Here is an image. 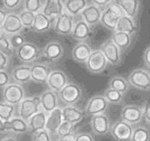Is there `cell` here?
<instances>
[{
	"instance_id": "1",
	"label": "cell",
	"mask_w": 150,
	"mask_h": 141,
	"mask_svg": "<svg viewBox=\"0 0 150 141\" xmlns=\"http://www.w3.org/2000/svg\"><path fill=\"white\" fill-rule=\"evenodd\" d=\"M122 16H124L122 9L117 1H112V4L103 11L100 23L108 30L114 32L116 30L118 21Z\"/></svg>"
},
{
	"instance_id": "2",
	"label": "cell",
	"mask_w": 150,
	"mask_h": 141,
	"mask_svg": "<svg viewBox=\"0 0 150 141\" xmlns=\"http://www.w3.org/2000/svg\"><path fill=\"white\" fill-rule=\"evenodd\" d=\"M82 96L83 90L81 86L74 82H69L58 93L59 100H61V102L64 104L65 106L75 105L76 103L80 101Z\"/></svg>"
},
{
	"instance_id": "3",
	"label": "cell",
	"mask_w": 150,
	"mask_h": 141,
	"mask_svg": "<svg viewBox=\"0 0 150 141\" xmlns=\"http://www.w3.org/2000/svg\"><path fill=\"white\" fill-rule=\"evenodd\" d=\"M41 111L40 97H27L25 98L18 105V117L25 121H28L33 115L37 114Z\"/></svg>"
},
{
	"instance_id": "4",
	"label": "cell",
	"mask_w": 150,
	"mask_h": 141,
	"mask_svg": "<svg viewBox=\"0 0 150 141\" xmlns=\"http://www.w3.org/2000/svg\"><path fill=\"white\" fill-rule=\"evenodd\" d=\"M130 86L142 91L150 90V73L144 68H136L133 70L129 76Z\"/></svg>"
},
{
	"instance_id": "5",
	"label": "cell",
	"mask_w": 150,
	"mask_h": 141,
	"mask_svg": "<svg viewBox=\"0 0 150 141\" xmlns=\"http://www.w3.org/2000/svg\"><path fill=\"white\" fill-rule=\"evenodd\" d=\"M108 64L109 63L100 48L92 50L91 56L85 63L87 69L92 74L102 73L107 68Z\"/></svg>"
},
{
	"instance_id": "6",
	"label": "cell",
	"mask_w": 150,
	"mask_h": 141,
	"mask_svg": "<svg viewBox=\"0 0 150 141\" xmlns=\"http://www.w3.org/2000/svg\"><path fill=\"white\" fill-rule=\"evenodd\" d=\"M4 102L11 104L18 105L25 99V91L23 87L18 83H10L3 90Z\"/></svg>"
},
{
	"instance_id": "7",
	"label": "cell",
	"mask_w": 150,
	"mask_h": 141,
	"mask_svg": "<svg viewBox=\"0 0 150 141\" xmlns=\"http://www.w3.org/2000/svg\"><path fill=\"white\" fill-rule=\"evenodd\" d=\"M121 120L131 125H136L143 119V106L136 104H127L122 107L120 111Z\"/></svg>"
},
{
	"instance_id": "8",
	"label": "cell",
	"mask_w": 150,
	"mask_h": 141,
	"mask_svg": "<svg viewBox=\"0 0 150 141\" xmlns=\"http://www.w3.org/2000/svg\"><path fill=\"white\" fill-rule=\"evenodd\" d=\"M18 60L24 63H32L37 61L41 54L40 48L32 42H25L16 50Z\"/></svg>"
},
{
	"instance_id": "9",
	"label": "cell",
	"mask_w": 150,
	"mask_h": 141,
	"mask_svg": "<svg viewBox=\"0 0 150 141\" xmlns=\"http://www.w3.org/2000/svg\"><path fill=\"white\" fill-rule=\"evenodd\" d=\"M75 18L67 11H64L61 16L56 18L54 21V30L56 33L62 36L71 35L74 25Z\"/></svg>"
},
{
	"instance_id": "10",
	"label": "cell",
	"mask_w": 150,
	"mask_h": 141,
	"mask_svg": "<svg viewBox=\"0 0 150 141\" xmlns=\"http://www.w3.org/2000/svg\"><path fill=\"white\" fill-rule=\"evenodd\" d=\"M134 129L133 125L120 119L112 125L110 133L117 141H131Z\"/></svg>"
},
{
	"instance_id": "11",
	"label": "cell",
	"mask_w": 150,
	"mask_h": 141,
	"mask_svg": "<svg viewBox=\"0 0 150 141\" xmlns=\"http://www.w3.org/2000/svg\"><path fill=\"white\" fill-rule=\"evenodd\" d=\"M109 107V103L104 97V96L97 95L89 99L84 113L87 116H96L99 114H105Z\"/></svg>"
},
{
	"instance_id": "12",
	"label": "cell",
	"mask_w": 150,
	"mask_h": 141,
	"mask_svg": "<svg viewBox=\"0 0 150 141\" xmlns=\"http://www.w3.org/2000/svg\"><path fill=\"white\" fill-rule=\"evenodd\" d=\"M100 50L103 52L104 55L105 56L110 65L117 66L120 63L122 59V52L115 45V43L112 40V39H109L106 41H105L102 44Z\"/></svg>"
},
{
	"instance_id": "13",
	"label": "cell",
	"mask_w": 150,
	"mask_h": 141,
	"mask_svg": "<svg viewBox=\"0 0 150 141\" xmlns=\"http://www.w3.org/2000/svg\"><path fill=\"white\" fill-rule=\"evenodd\" d=\"M63 54L64 49L62 45L56 40H52L47 43L41 52L43 58L49 62L58 61L62 58Z\"/></svg>"
},
{
	"instance_id": "14",
	"label": "cell",
	"mask_w": 150,
	"mask_h": 141,
	"mask_svg": "<svg viewBox=\"0 0 150 141\" xmlns=\"http://www.w3.org/2000/svg\"><path fill=\"white\" fill-rule=\"evenodd\" d=\"M23 28L24 26L22 25L18 14L11 12V13H8L4 20V23L1 27V30L3 33L8 36H11V35L18 34L23 30Z\"/></svg>"
},
{
	"instance_id": "15",
	"label": "cell",
	"mask_w": 150,
	"mask_h": 141,
	"mask_svg": "<svg viewBox=\"0 0 150 141\" xmlns=\"http://www.w3.org/2000/svg\"><path fill=\"white\" fill-rule=\"evenodd\" d=\"M68 83V76L63 71L59 69L52 70L47 82L49 90H53L55 93H59Z\"/></svg>"
},
{
	"instance_id": "16",
	"label": "cell",
	"mask_w": 150,
	"mask_h": 141,
	"mask_svg": "<svg viewBox=\"0 0 150 141\" xmlns=\"http://www.w3.org/2000/svg\"><path fill=\"white\" fill-rule=\"evenodd\" d=\"M91 127L94 134L98 136H105L110 133L112 126H110L108 117L105 114H99L91 118Z\"/></svg>"
},
{
	"instance_id": "17",
	"label": "cell",
	"mask_w": 150,
	"mask_h": 141,
	"mask_svg": "<svg viewBox=\"0 0 150 141\" xmlns=\"http://www.w3.org/2000/svg\"><path fill=\"white\" fill-rule=\"evenodd\" d=\"M40 99L41 111H43L47 115L59 107V97L56 93L51 90H45L40 95Z\"/></svg>"
},
{
	"instance_id": "18",
	"label": "cell",
	"mask_w": 150,
	"mask_h": 141,
	"mask_svg": "<svg viewBox=\"0 0 150 141\" xmlns=\"http://www.w3.org/2000/svg\"><path fill=\"white\" fill-rule=\"evenodd\" d=\"M103 11L93 4L92 3L89 4L83 11L81 12L80 16L82 17V19L89 25V26H93L97 25L98 23H100L101 16H102Z\"/></svg>"
},
{
	"instance_id": "19",
	"label": "cell",
	"mask_w": 150,
	"mask_h": 141,
	"mask_svg": "<svg viewBox=\"0 0 150 141\" xmlns=\"http://www.w3.org/2000/svg\"><path fill=\"white\" fill-rule=\"evenodd\" d=\"M63 122V116H62V110L58 107L57 109L54 110L47 115V123H46V130L51 134H56L59 127Z\"/></svg>"
},
{
	"instance_id": "20",
	"label": "cell",
	"mask_w": 150,
	"mask_h": 141,
	"mask_svg": "<svg viewBox=\"0 0 150 141\" xmlns=\"http://www.w3.org/2000/svg\"><path fill=\"white\" fill-rule=\"evenodd\" d=\"M51 69L48 66L43 63H35L31 67L32 81L37 83H47Z\"/></svg>"
},
{
	"instance_id": "21",
	"label": "cell",
	"mask_w": 150,
	"mask_h": 141,
	"mask_svg": "<svg viewBox=\"0 0 150 141\" xmlns=\"http://www.w3.org/2000/svg\"><path fill=\"white\" fill-rule=\"evenodd\" d=\"M65 11L63 1L47 0L45 3L42 12L51 19H55Z\"/></svg>"
},
{
	"instance_id": "22",
	"label": "cell",
	"mask_w": 150,
	"mask_h": 141,
	"mask_svg": "<svg viewBox=\"0 0 150 141\" xmlns=\"http://www.w3.org/2000/svg\"><path fill=\"white\" fill-rule=\"evenodd\" d=\"M92 53V48L91 46L83 41L77 43L72 49V57L78 63H86L89 57Z\"/></svg>"
},
{
	"instance_id": "23",
	"label": "cell",
	"mask_w": 150,
	"mask_h": 141,
	"mask_svg": "<svg viewBox=\"0 0 150 141\" xmlns=\"http://www.w3.org/2000/svg\"><path fill=\"white\" fill-rule=\"evenodd\" d=\"M11 79L14 83L24 84L32 80L31 78V67L27 65H21L12 69L11 72Z\"/></svg>"
},
{
	"instance_id": "24",
	"label": "cell",
	"mask_w": 150,
	"mask_h": 141,
	"mask_svg": "<svg viewBox=\"0 0 150 141\" xmlns=\"http://www.w3.org/2000/svg\"><path fill=\"white\" fill-rule=\"evenodd\" d=\"M47 114L45 113L43 111H40L37 114L33 115L28 121V128L29 132L33 134L46 130V123H47Z\"/></svg>"
},
{
	"instance_id": "25",
	"label": "cell",
	"mask_w": 150,
	"mask_h": 141,
	"mask_svg": "<svg viewBox=\"0 0 150 141\" xmlns=\"http://www.w3.org/2000/svg\"><path fill=\"white\" fill-rule=\"evenodd\" d=\"M62 110L63 121H67L74 125L80 123L84 117V113L82 111V110H80L78 107L75 105L65 106Z\"/></svg>"
},
{
	"instance_id": "26",
	"label": "cell",
	"mask_w": 150,
	"mask_h": 141,
	"mask_svg": "<svg viewBox=\"0 0 150 141\" xmlns=\"http://www.w3.org/2000/svg\"><path fill=\"white\" fill-rule=\"evenodd\" d=\"M125 16H127L131 18L136 19L139 11L141 1L138 0H119L117 1Z\"/></svg>"
},
{
	"instance_id": "27",
	"label": "cell",
	"mask_w": 150,
	"mask_h": 141,
	"mask_svg": "<svg viewBox=\"0 0 150 141\" xmlns=\"http://www.w3.org/2000/svg\"><path fill=\"white\" fill-rule=\"evenodd\" d=\"M115 31L126 32L134 36L138 31V25L135 19L124 15L119 19Z\"/></svg>"
},
{
	"instance_id": "28",
	"label": "cell",
	"mask_w": 150,
	"mask_h": 141,
	"mask_svg": "<svg viewBox=\"0 0 150 141\" xmlns=\"http://www.w3.org/2000/svg\"><path fill=\"white\" fill-rule=\"evenodd\" d=\"M71 36L73 39L83 42L91 36V26H89L83 19L78 20L75 23Z\"/></svg>"
},
{
	"instance_id": "29",
	"label": "cell",
	"mask_w": 150,
	"mask_h": 141,
	"mask_svg": "<svg viewBox=\"0 0 150 141\" xmlns=\"http://www.w3.org/2000/svg\"><path fill=\"white\" fill-rule=\"evenodd\" d=\"M4 126L6 131L12 132L14 133H25L29 132L28 124L24 119L19 117H14L11 120L4 122Z\"/></svg>"
},
{
	"instance_id": "30",
	"label": "cell",
	"mask_w": 150,
	"mask_h": 141,
	"mask_svg": "<svg viewBox=\"0 0 150 141\" xmlns=\"http://www.w3.org/2000/svg\"><path fill=\"white\" fill-rule=\"evenodd\" d=\"M52 26V19L46 16L42 11L35 14L34 22L32 29L36 32H44L48 31Z\"/></svg>"
},
{
	"instance_id": "31",
	"label": "cell",
	"mask_w": 150,
	"mask_h": 141,
	"mask_svg": "<svg viewBox=\"0 0 150 141\" xmlns=\"http://www.w3.org/2000/svg\"><path fill=\"white\" fill-rule=\"evenodd\" d=\"M111 39L115 43V45L121 50V52L126 51L133 42L132 35L122 32H117V31L112 32V35Z\"/></svg>"
},
{
	"instance_id": "32",
	"label": "cell",
	"mask_w": 150,
	"mask_h": 141,
	"mask_svg": "<svg viewBox=\"0 0 150 141\" xmlns=\"http://www.w3.org/2000/svg\"><path fill=\"white\" fill-rule=\"evenodd\" d=\"M63 4L65 11L75 18L76 16L80 15L89 4L86 0H66L63 1Z\"/></svg>"
},
{
	"instance_id": "33",
	"label": "cell",
	"mask_w": 150,
	"mask_h": 141,
	"mask_svg": "<svg viewBox=\"0 0 150 141\" xmlns=\"http://www.w3.org/2000/svg\"><path fill=\"white\" fill-rule=\"evenodd\" d=\"M109 88L117 90L125 95L130 88V84L127 79L120 75H114L109 81Z\"/></svg>"
},
{
	"instance_id": "34",
	"label": "cell",
	"mask_w": 150,
	"mask_h": 141,
	"mask_svg": "<svg viewBox=\"0 0 150 141\" xmlns=\"http://www.w3.org/2000/svg\"><path fill=\"white\" fill-rule=\"evenodd\" d=\"M15 112V106L5 102H0V118L4 122L11 120Z\"/></svg>"
},
{
	"instance_id": "35",
	"label": "cell",
	"mask_w": 150,
	"mask_h": 141,
	"mask_svg": "<svg viewBox=\"0 0 150 141\" xmlns=\"http://www.w3.org/2000/svg\"><path fill=\"white\" fill-rule=\"evenodd\" d=\"M131 141H150V131L145 126H136L134 129Z\"/></svg>"
},
{
	"instance_id": "36",
	"label": "cell",
	"mask_w": 150,
	"mask_h": 141,
	"mask_svg": "<svg viewBox=\"0 0 150 141\" xmlns=\"http://www.w3.org/2000/svg\"><path fill=\"white\" fill-rule=\"evenodd\" d=\"M104 97L106 99V101L109 104H119L123 101L124 95L117 90H114L111 88H108L105 93H104Z\"/></svg>"
},
{
	"instance_id": "37",
	"label": "cell",
	"mask_w": 150,
	"mask_h": 141,
	"mask_svg": "<svg viewBox=\"0 0 150 141\" xmlns=\"http://www.w3.org/2000/svg\"><path fill=\"white\" fill-rule=\"evenodd\" d=\"M45 3L46 1H40V0H25L24 1L25 10L31 11L34 14L39 13L42 11Z\"/></svg>"
},
{
	"instance_id": "38",
	"label": "cell",
	"mask_w": 150,
	"mask_h": 141,
	"mask_svg": "<svg viewBox=\"0 0 150 141\" xmlns=\"http://www.w3.org/2000/svg\"><path fill=\"white\" fill-rule=\"evenodd\" d=\"M13 47L10 41V37L2 32L0 35V52L11 57L13 54Z\"/></svg>"
},
{
	"instance_id": "39",
	"label": "cell",
	"mask_w": 150,
	"mask_h": 141,
	"mask_svg": "<svg viewBox=\"0 0 150 141\" xmlns=\"http://www.w3.org/2000/svg\"><path fill=\"white\" fill-rule=\"evenodd\" d=\"M75 128H76V125L67 122V121H63L62 124L61 125V126L59 127V129L56 133V135L59 138L69 137V136L74 135Z\"/></svg>"
},
{
	"instance_id": "40",
	"label": "cell",
	"mask_w": 150,
	"mask_h": 141,
	"mask_svg": "<svg viewBox=\"0 0 150 141\" xmlns=\"http://www.w3.org/2000/svg\"><path fill=\"white\" fill-rule=\"evenodd\" d=\"M18 16L20 18V20H21L24 27H26V28H32L33 27L34 18H35L34 13L28 11L26 10H23L19 12Z\"/></svg>"
},
{
	"instance_id": "41",
	"label": "cell",
	"mask_w": 150,
	"mask_h": 141,
	"mask_svg": "<svg viewBox=\"0 0 150 141\" xmlns=\"http://www.w3.org/2000/svg\"><path fill=\"white\" fill-rule=\"evenodd\" d=\"M51 134L47 131L43 130L33 134L32 141H52Z\"/></svg>"
},
{
	"instance_id": "42",
	"label": "cell",
	"mask_w": 150,
	"mask_h": 141,
	"mask_svg": "<svg viewBox=\"0 0 150 141\" xmlns=\"http://www.w3.org/2000/svg\"><path fill=\"white\" fill-rule=\"evenodd\" d=\"M9 37H10V41H11V44L13 49H16V50L18 47H20L25 42L23 36H21L19 33L15 34V35H11V36H9Z\"/></svg>"
},
{
	"instance_id": "43",
	"label": "cell",
	"mask_w": 150,
	"mask_h": 141,
	"mask_svg": "<svg viewBox=\"0 0 150 141\" xmlns=\"http://www.w3.org/2000/svg\"><path fill=\"white\" fill-rule=\"evenodd\" d=\"M11 75L5 71H0V88H5L8 84H10Z\"/></svg>"
},
{
	"instance_id": "44",
	"label": "cell",
	"mask_w": 150,
	"mask_h": 141,
	"mask_svg": "<svg viewBox=\"0 0 150 141\" xmlns=\"http://www.w3.org/2000/svg\"><path fill=\"white\" fill-rule=\"evenodd\" d=\"M9 62H10V57L0 52V71L5 70L9 65Z\"/></svg>"
},
{
	"instance_id": "45",
	"label": "cell",
	"mask_w": 150,
	"mask_h": 141,
	"mask_svg": "<svg viewBox=\"0 0 150 141\" xmlns=\"http://www.w3.org/2000/svg\"><path fill=\"white\" fill-rule=\"evenodd\" d=\"M21 2L22 1H19V0H4L3 4L6 9L13 10V9L17 8L20 4Z\"/></svg>"
},
{
	"instance_id": "46",
	"label": "cell",
	"mask_w": 150,
	"mask_h": 141,
	"mask_svg": "<svg viewBox=\"0 0 150 141\" xmlns=\"http://www.w3.org/2000/svg\"><path fill=\"white\" fill-rule=\"evenodd\" d=\"M143 118L147 124L150 125V100H148L143 105Z\"/></svg>"
},
{
	"instance_id": "47",
	"label": "cell",
	"mask_w": 150,
	"mask_h": 141,
	"mask_svg": "<svg viewBox=\"0 0 150 141\" xmlns=\"http://www.w3.org/2000/svg\"><path fill=\"white\" fill-rule=\"evenodd\" d=\"M75 141H94V138L88 133H81L76 134Z\"/></svg>"
},
{
	"instance_id": "48",
	"label": "cell",
	"mask_w": 150,
	"mask_h": 141,
	"mask_svg": "<svg viewBox=\"0 0 150 141\" xmlns=\"http://www.w3.org/2000/svg\"><path fill=\"white\" fill-rule=\"evenodd\" d=\"M112 1H111V0H94V1H91V3L99 7L102 11L105 10L112 4Z\"/></svg>"
},
{
	"instance_id": "49",
	"label": "cell",
	"mask_w": 150,
	"mask_h": 141,
	"mask_svg": "<svg viewBox=\"0 0 150 141\" xmlns=\"http://www.w3.org/2000/svg\"><path fill=\"white\" fill-rule=\"evenodd\" d=\"M143 61L147 68H150V46L146 48L143 54Z\"/></svg>"
},
{
	"instance_id": "50",
	"label": "cell",
	"mask_w": 150,
	"mask_h": 141,
	"mask_svg": "<svg viewBox=\"0 0 150 141\" xmlns=\"http://www.w3.org/2000/svg\"><path fill=\"white\" fill-rule=\"evenodd\" d=\"M8 13L6 12V11L4 9H3L2 7H0V28L2 27L3 24L4 23V20L7 17Z\"/></svg>"
},
{
	"instance_id": "51",
	"label": "cell",
	"mask_w": 150,
	"mask_h": 141,
	"mask_svg": "<svg viewBox=\"0 0 150 141\" xmlns=\"http://www.w3.org/2000/svg\"><path fill=\"white\" fill-rule=\"evenodd\" d=\"M75 138H76V134L69 136V137H63V138H57L56 140L54 141H75Z\"/></svg>"
},
{
	"instance_id": "52",
	"label": "cell",
	"mask_w": 150,
	"mask_h": 141,
	"mask_svg": "<svg viewBox=\"0 0 150 141\" xmlns=\"http://www.w3.org/2000/svg\"><path fill=\"white\" fill-rule=\"evenodd\" d=\"M6 132L5 126H4V122L0 118V133H4Z\"/></svg>"
},
{
	"instance_id": "53",
	"label": "cell",
	"mask_w": 150,
	"mask_h": 141,
	"mask_svg": "<svg viewBox=\"0 0 150 141\" xmlns=\"http://www.w3.org/2000/svg\"><path fill=\"white\" fill-rule=\"evenodd\" d=\"M0 141H18V139L16 137H13V136H11V137H6L3 140H1Z\"/></svg>"
},
{
	"instance_id": "54",
	"label": "cell",
	"mask_w": 150,
	"mask_h": 141,
	"mask_svg": "<svg viewBox=\"0 0 150 141\" xmlns=\"http://www.w3.org/2000/svg\"><path fill=\"white\" fill-rule=\"evenodd\" d=\"M2 34V30H1V28H0V35Z\"/></svg>"
}]
</instances>
